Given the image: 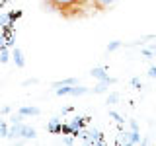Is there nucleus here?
Instances as JSON below:
<instances>
[{
  "label": "nucleus",
  "mask_w": 156,
  "mask_h": 146,
  "mask_svg": "<svg viewBox=\"0 0 156 146\" xmlns=\"http://www.w3.org/2000/svg\"><path fill=\"white\" fill-rule=\"evenodd\" d=\"M129 129H133V130H139V123H136L135 119H131V121H129Z\"/></svg>",
  "instance_id": "nucleus-20"
},
{
  "label": "nucleus",
  "mask_w": 156,
  "mask_h": 146,
  "mask_svg": "<svg viewBox=\"0 0 156 146\" xmlns=\"http://www.w3.org/2000/svg\"><path fill=\"white\" fill-rule=\"evenodd\" d=\"M84 0H49L51 8L58 10L61 14H68V10H74L78 8V4H82Z\"/></svg>",
  "instance_id": "nucleus-2"
},
{
  "label": "nucleus",
  "mask_w": 156,
  "mask_h": 146,
  "mask_svg": "<svg viewBox=\"0 0 156 146\" xmlns=\"http://www.w3.org/2000/svg\"><path fill=\"white\" fill-rule=\"evenodd\" d=\"M140 55H143L144 58H154V53L150 51L148 47H144V49H140Z\"/></svg>",
  "instance_id": "nucleus-17"
},
{
  "label": "nucleus",
  "mask_w": 156,
  "mask_h": 146,
  "mask_svg": "<svg viewBox=\"0 0 156 146\" xmlns=\"http://www.w3.org/2000/svg\"><path fill=\"white\" fill-rule=\"evenodd\" d=\"M61 129H62V123H61L58 117H53V119L47 123V130L51 134H61Z\"/></svg>",
  "instance_id": "nucleus-7"
},
{
  "label": "nucleus",
  "mask_w": 156,
  "mask_h": 146,
  "mask_svg": "<svg viewBox=\"0 0 156 146\" xmlns=\"http://www.w3.org/2000/svg\"><path fill=\"white\" fill-rule=\"evenodd\" d=\"M10 111H12V107H10V105H4L2 109H0V113H2V115H6V113H10Z\"/></svg>",
  "instance_id": "nucleus-21"
},
{
  "label": "nucleus",
  "mask_w": 156,
  "mask_h": 146,
  "mask_svg": "<svg viewBox=\"0 0 156 146\" xmlns=\"http://www.w3.org/2000/svg\"><path fill=\"white\" fill-rule=\"evenodd\" d=\"M8 133H10V123L0 121V136H8Z\"/></svg>",
  "instance_id": "nucleus-14"
},
{
  "label": "nucleus",
  "mask_w": 156,
  "mask_h": 146,
  "mask_svg": "<svg viewBox=\"0 0 156 146\" xmlns=\"http://www.w3.org/2000/svg\"><path fill=\"white\" fill-rule=\"evenodd\" d=\"M23 119H26V117H23V115H20V113H14L12 117H10V125H16V123H23Z\"/></svg>",
  "instance_id": "nucleus-15"
},
{
  "label": "nucleus",
  "mask_w": 156,
  "mask_h": 146,
  "mask_svg": "<svg viewBox=\"0 0 156 146\" xmlns=\"http://www.w3.org/2000/svg\"><path fill=\"white\" fill-rule=\"evenodd\" d=\"M12 58V51L8 49V45H0V64H6V62Z\"/></svg>",
  "instance_id": "nucleus-8"
},
{
  "label": "nucleus",
  "mask_w": 156,
  "mask_h": 146,
  "mask_svg": "<svg viewBox=\"0 0 156 146\" xmlns=\"http://www.w3.org/2000/svg\"><path fill=\"white\" fill-rule=\"evenodd\" d=\"M0 45H4V37L2 35H0Z\"/></svg>",
  "instance_id": "nucleus-24"
},
{
  "label": "nucleus",
  "mask_w": 156,
  "mask_h": 146,
  "mask_svg": "<svg viewBox=\"0 0 156 146\" xmlns=\"http://www.w3.org/2000/svg\"><path fill=\"white\" fill-rule=\"evenodd\" d=\"M131 84L135 86V90H140V88H143V82H140V78H131Z\"/></svg>",
  "instance_id": "nucleus-18"
},
{
  "label": "nucleus",
  "mask_w": 156,
  "mask_h": 146,
  "mask_svg": "<svg viewBox=\"0 0 156 146\" xmlns=\"http://www.w3.org/2000/svg\"><path fill=\"white\" fill-rule=\"evenodd\" d=\"M113 84H117V78H109V80H98V84L92 88V94L101 96V94H105V92H107V88L113 86Z\"/></svg>",
  "instance_id": "nucleus-3"
},
{
  "label": "nucleus",
  "mask_w": 156,
  "mask_h": 146,
  "mask_svg": "<svg viewBox=\"0 0 156 146\" xmlns=\"http://www.w3.org/2000/svg\"><path fill=\"white\" fill-rule=\"evenodd\" d=\"M90 76L92 78H96V80H109V74H107V68L105 66H94L90 70Z\"/></svg>",
  "instance_id": "nucleus-4"
},
{
  "label": "nucleus",
  "mask_w": 156,
  "mask_h": 146,
  "mask_svg": "<svg viewBox=\"0 0 156 146\" xmlns=\"http://www.w3.org/2000/svg\"><path fill=\"white\" fill-rule=\"evenodd\" d=\"M125 43L123 41H111L109 45H107V53H113V51H117V49H121Z\"/></svg>",
  "instance_id": "nucleus-13"
},
{
  "label": "nucleus",
  "mask_w": 156,
  "mask_h": 146,
  "mask_svg": "<svg viewBox=\"0 0 156 146\" xmlns=\"http://www.w3.org/2000/svg\"><path fill=\"white\" fill-rule=\"evenodd\" d=\"M12 61L16 62L18 68L26 66V57H23V53H22V49H20V47H14L12 49Z\"/></svg>",
  "instance_id": "nucleus-6"
},
{
  "label": "nucleus",
  "mask_w": 156,
  "mask_h": 146,
  "mask_svg": "<svg viewBox=\"0 0 156 146\" xmlns=\"http://www.w3.org/2000/svg\"><path fill=\"white\" fill-rule=\"evenodd\" d=\"M72 84H78V78H65V80H57L53 82V88H61V86H72Z\"/></svg>",
  "instance_id": "nucleus-10"
},
{
  "label": "nucleus",
  "mask_w": 156,
  "mask_h": 146,
  "mask_svg": "<svg viewBox=\"0 0 156 146\" xmlns=\"http://www.w3.org/2000/svg\"><path fill=\"white\" fill-rule=\"evenodd\" d=\"M148 49L154 53V57H156V43H152V45H148Z\"/></svg>",
  "instance_id": "nucleus-23"
},
{
  "label": "nucleus",
  "mask_w": 156,
  "mask_h": 146,
  "mask_svg": "<svg viewBox=\"0 0 156 146\" xmlns=\"http://www.w3.org/2000/svg\"><path fill=\"white\" fill-rule=\"evenodd\" d=\"M18 113L23 115V117H37V115H41V109L35 105H23L18 109Z\"/></svg>",
  "instance_id": "nucleus-5"
},
{
  "label": "nucleus",
  "mask_w": 156,
  "mask_h": 146,
  "mask_svg": "<svg viewBox=\"0 0 156 146\" xmlns=\"http://www.w3.org/2000/svg\"><path fill=\"white\" fill-rule=\"evenodd\" d=\"M37 78H31V80H26V82H23V86H29V84H37Z\"/></svg>",
  "instance_id": "nucleus-22"
},
{
  "label": "nucleus",
  "mask_w": 156,
  "mask_h": 146,
  "mask_svg": "<svg viewBox=\"0 0 156 146\" xmlns=\"http://www.w3.org/2000/svg\"><path fill=\"white\" fill-rule=\"evenodd\" d=\"M92 2H94V8L96 10H107V8L113 6L117 0H92Z\"/></svg>",
  "instance_id": "nucleus-9"
},
{
  "label": "nucleus",
  "mask_w": 156,
  "mask_h": 146,
  "mask_svg": "<svg viewBox=\"0 0 156 146\" xmlns=\"http://www.w3.org/2000/svg\"><path fill=\"white\" fill-rule=\"evenodd\" d=\"M61 133H62V134H72V133H74V129H72V125H70V123H62Z\"/></svg>",
  "instance_id": "nucleus-16"
},
{
  "label": "nucleus",
  "mask_w": 156,
  "mask_h": 146,
  "mask_svg": "<svg viewBox=\"0 0 156 146\" xmlns=\"http://www.w3.org/2000/svg\"><path fill=\"white\" fill-rule=\"evenodd\" d=\"M109 117H111V119H115V123L119 125V129H121V130L125 129V119H123V117H121L119 113H117V111L111 109V111H109Z\"/></svg>",
  "instance_id": "nucleus-11"
},
{
  "label": "nucleus",
  "mask_w": 156,
  "mask_h": 146,
  "mask_svg": "<svg viewBox=\"0 0 156 146\" xmlns=\"http://www.w3.org/2000/svg\"><path fill=\"white\" fill-rule=\"evenodd\" d=\"M146 74H148V78H156V66L154 64L148 66V72H146Z\"/></svg>",
  "instance_id": "nucleus-19"
},
{
  "label": "nucleus",
  "mask_w": 156,
  "mask_h": 146,
  "mask_svg": "<svg viewBox=\"0 0 156 146\" xmlns=\"http://www.w3.org/2000/svg\"><path fill=\"white\" fill-rule=\"evenodd\" d=\"M119 99H121V94H119V92H111V94L107 96V105H115V103H119Z\"/></svg>",
  "instance_id": "nucleus-12"
},
{
  "label": "nucleus",
  "mask_w": 156,
  "mask_h": 146,
  "mask_svg": "<svg viewBox=\"0 0 156 146\" xmlns=\"http://www.w3.org/2000/svg\"><path fill=\"white\" fill-rule=\"evenodd\" d=\"M55 94H57V96H72V97H78V96L92 94V90H90V88H86V86L72 84V86H61V88H55Z\"/></svg>",
  "instance_id": "nucleus-1"
}]
</instances>
